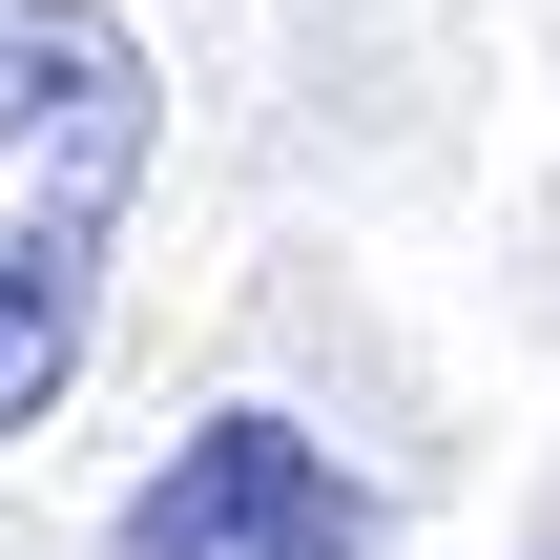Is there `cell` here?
I'll use <instances>...</instances> for the list:
<instances>
[{"label": "cell", "instance_id": "obj_2", "mask_svg": "<svg viewBox=\"0 0 560 560\" xmlns=\"http://www.w3.org/2000/svg\"><path fill=\"white\" fill-rule=\"evenodd\" d=\"M104 560H374V499L291 416H208V436H166V478L125 499Z\"/></svg>", "mask_w": 560, "mask_h": 560}, {"label": "cell", "instance_id": "obj_1", "mask_svg": "<svg viewBox=\"0 0 560 560\" xmlns=\"http://www.w3.org/2000/svg\"><path fill=\"white\" fill-rule=\"evenodd\" d=\"M145 42L104 0H0V436L83 374L125 187H145Z\"/></svg>", "mask_w": 560, "mask_h": 560}]
</instances>
